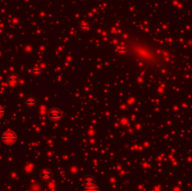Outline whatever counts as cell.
<instances>
[{
    "instance_id": "6da1fadb",
    "label": "cell",
    "mask_w": 192,
    "mask_h": 191,
    "mask_svg": "<svg viewBox=\"0 0 192 191\" xmlns=\"http://www.w3.org/2000/svg\"><path fill=\"white\" fill-rule=\"evenodd\" d=\"M1 140L5 144L8 145H12L16 143L17 141V135L15 134V132L11 131V130H7L5 131L2 135H1Z\"/></svg>"
},
{
    "instance_id": "5b68a950",
    "label": "cell",
    "mask_w": 192,
    "mask_h": 191,
    "mask_svg": "<svg viewBox=\"0 0 192 191\" xmlns=\"http://www.w3.org/2000/svg\"><path fill=\"white\" fill-rule=\"evenodd\" d=\"M5 114V110L2 106H0V118Z\"/></svg>"
},
{
    "instance_id": "277c9868",
    "label": "cell",
    "mask_w": 192,
    "mask_h": 191,
    "mask_svg": "<svg viewBox=\"0 0 192 191\" xmlns=\"http://www.w3.org/2000/svg\"><path fill=\"white\" fill-rule=\"evenodd\" d=\"M41 177H42V179H44V180H49L50 179V173L49 172H43V173L41 174Z\"/></svg>"
},
{
    "instance_id": "8992f818",
    "label": "cell",
    "mask_w": 192,
    "mask_h": 191,
    "mask_svg": "<svg viewBox=\"0 0 192 191\" xmlns=\"http://www.w3.org/2000/svg\"><path fill=\"white\" fill-rule=\"evenodd\" d=\"M10 83H15V82H17V77H16V76H11V77L10 78Z\"/></svg>"
},
{
    "instance_id": "3957f363",
    "label": "cell",
    "mask_w": 192,
    "mask_h": 191,
    "mask_svg": "<svg viewBox=\"0 0 192 191\" xmlns=\"http://www.w3.org/2000/svg\"><path fill=\"white\" fill-rule=\"evenodd\" d=\"M50 117L53 119H59L61 117V112L58 110H51L50 111Z\"/></svg>"
},
{
    "instance_id": "7a4b0ae2",
    "label": "cell",
    "mask_w": 192,
    "mask_h": 191,
    "mask_svg": "<svg viewBox=\"0 0 192 191\" xmlns=\"http://www.w3.org/2000/svg\"><path fill=\"white\" fill-rule=\"evenodd\" d=\"M84 191H100L98 187L96 186V184L94 183V180L88 178L85 182V187H84Z\"/></svg>"
}]
</instances>
